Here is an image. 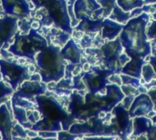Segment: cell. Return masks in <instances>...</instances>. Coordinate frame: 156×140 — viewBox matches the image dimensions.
<instances>
[{
    "label": "cell",
    "instance_id": "cell-1",
    "mask_svg": "<svg viewBox=\"0 0 156 140\" xmlns=\"http://www.w3.org/2000/svg\"><path fill=\"white\" fill-rule=\"evenodd\" d=\"M60 49L59 46L48 45L35 56L36 71L40 75L41 80L46 84L58 82L65 77L66 66Z\"/></svg>",
    "mask_w": 156,
    "mask_h": 140
},
{
    "label": "cell",
    "instance_id": "cell-2",
    "mask_svg": "<svg viewBox=\"0 0 156 140\" xmlns=\"http://www.w3.org/2000/svg\"><path fill=\"white\" fill-rule=\"evenodd\" d=\"M147 18V15L141 14L135 18L131 19L121 34L120 38L122 45L127 47L129 51L144 57L149 55L151 50L145 35Z\"/></svg>",
    "mask_w": 156,
    "mask_h": 140
},
{
    "label": "cell",
    "instance_id": "cell-3",
    "mask_svg": "<svg viewBox=\"0 0 156 140\" xmlns=\"http://www.w3.org/2000/svg\"><path fill=\"white\" fill-rule=\"evenodd\" d=\"M48 45L47 39L36 29L31 28L26 34L17 31L8 47V51L15 56L25 57L31 62H35L36 55Z\"/></svg>",
    "mask_w": 156,
    "mask_h": 140
},
{
    "label": "cell",
    "instance_id": "cell-4",
    "mask_svg": "<svg viewBox=\"0 0 156 140\" xmlns=\"http://www.w3.org/2000/svg\"><path fill=\"white\" fill-rule=\"evenodd\" d=\"M35 103L37 104V108L40 112L41 117L59 121L62 125V128L69 130L70 118L66 110L55 98L46 96L45 94L38 95L35 97Z\"/></svg>",
    "mask_w": 156,
    "mask_h": 140
},
{
    "label": "cell",
    "instance_id": "cell-5",
    "mask_svg": "<svg viewBox=\"0 0 156 140\" xmlns=\"http://www.w3.org/2000/svg\"><path fill=\"white\" fill-rule=\"evenodd\" d=\"M0 72L4 81L8 83L14 90H16L21 83L30 79L31 77V72L27 67L6 58H0Z\"/></svg>",
    "mask_w": 156,
    "mask_h": 140
},
{
    "label": "cell",
    "instance_id": "cell-6",
    "mask_svg": "<svg viewBox=\"0 0 156 140\" xmlns=\"http://www.w3.org/2000/svg\"><path fill=\"white\" fill-rule=\"evenodd\" d=\"M52 23L59 29L71 34V19L66 0H47L43 6Z\"/></svg>",
    "mask_w": 156,
    "mask_h": 140
},
{
    "label": "cell",
    "instance_id": "cell-7",
    "mask_svg": "<svg viewBox=\"0 0 156 140\" xmlns=\"http://www.w3.org/2000/svg\"><path fill=\"white\" fill-rule=\"evenodd\" d=\"M73 12L78 20H96L103 15V9L97 0H76L73 6Z\"/></svg>",
    "mask_w": 156,
    "mask_h": 140
},
{
    "label": "cell",
    "instance_id": "cell-8",
    "mask_svg": "<svg viewBox=\"0 0 156 140\" xmlns=\"http://www.w3.org/2000/svg\"><path fill=\"white\" fill-rule=\"evenodd\" d=\"M18 31V18L12 15L0 16V49L9 47Z\"/></svg>",
    "mask_w": 156,
    "mask_h": 140
},
{
    "label": "cell",
    "instance_id": "cell-9",
    "mask_svg": "<svg viewBox=\"0 0 156 140\" xmlns=\"http://www.w3.org/2000/svg\"><path fill=\"white\" fill-rule=\"evenodd\" d=\"M47 89V84L43 81L27 79L20 84L16 91L14 92L13 95L28 100H33L37 96L45 94Z\"/></svg>",
    "mask_w": 156,
    "mask_h": 140
},
{
    "label": "cell",
    "instance_id": "cell-10",
    "mask_svg": "<svg viewBox=\"0 0 156 140\" xmlns=\"http://www.w3.org/2000/svg\"><path fill=\"white\" fill-rule=\"evenodd\" d=\"M1 5L5 15L18 19L30 16L31 10L27 0H1Z\"/></svg>",
    "mask_w": 156,
    "mask_h": 140
},
{
    "label": "cell",
    "instance_id": "cell-11",
    "mask_svg": "<svg viewBox=\"0 0 156 140\" xmlns=\"http://www.w3.org/2000/svg\"><path fill=\"white\" fill-rule=\"evenodd\" d=\"M10 102L3 103L0 106V132L2 134L3 139H12L11 130L15 125L14 120L11 116Z\"/></svg>",
    "mask_w": 156,
    "mask_h": 140
},
{
    "label": "cell",
    "instance_id": "cell-12",
    "mask_svg": "<svg viewBox=\"0 0 156 140\" xmlns=\"http://www.w3.org/2000/svg\"><path fill=\"white\" fill-rule=\"evenodd\" d=\"M153 108L154 103L149 95L140 94L134 98L130 109V114L132 117H142L150 113Z\"/></svg>",
    "mask_w": 156,
    "mask_h": 140
},
{
    "label": "cell",
    "instance_id": "cell-13",
    "mask_svg": "<svg viewBox=\"0 0 156 140\" xmlns=\"http://www.w3.org/2000/svg\"><path fill=\"white\" fill-rule=\"evenodd\" d=\"M60 53L64 61H69L72 65H79L81 62V50L72 38L66 42L60 49Z\"/></svg>",
    "mask_w": 156,
    "mask_h": 140
},
{
    "label": "cell",
    "instance_id": "cell-14",
    "mask_svg": "<svg viewBox=\"0 0 156 140\" xmlns=\"http://www.w3.org/2000/svg\"><path fill=\"white\" fill-rule=\"evenodd\" d=\"M35 131H56L58 132L62 130V125L59 121L52 120L49 118H47L45 117H42L38 121H37L35 124L32 125L31 128Z\"/></svg>",
    "mask_w": 156,
    "mask_h": 140
},
{
    "label": "cell",
    "instance_id": "cell-15",
    "mask_svg": "<svg viewBox=\"0 0 156 140\" xmlns=\"http://www.w3.org/2000/svg\"><path fill=\"white\" fill-rule=\"evenodd\" d=\"M122 26L112 19H106L102 22V37L104 39L112 40L121 33Z\"/></svg>",
    "mask_w": 156,
    "mask_h": 140
},
{
    "label": "cell",
    "instance_id": "cell-16",
    "mask_svg": "<svg viewBox=\"0 0 156 140\" xmlns=\"http://www.w3.org/2000/svg\"><path fill=\"white\" fill-rule=\"evenodd\" d=\"M13 107V112H14V118L15 119L25 128L30 129L32 127V124L28 121L27 116V110L24 108L12 105Z\"/></svg>",
    "mask_w": 156,
    "mask_h": 140
},
{
    "label": "cell",
    "instance_id": "cell-17",
    "mask_svg": "<svg viewBox=\"0 0 156 140\" xmlns=\"http://www.w3.org/2000/svg\"><path fill=\"white\" fill-rule=\"evenodd\" d=\"M142 67H143L142 60L133 59V61H131L125 65V67L122 69V73L137 78V77H140V76H141Z\"/></svg>",
    "mask_w": 156,
    "mask_h": 140
},
{
    "label": "cell",
    "instance_id": "cell-18",
    "mask_svg": "<svg viewBox=\"0 0 156 140\" xmlns=\"http://www.w3.org/2000/svg\"><path fill=\"white\" fill-rule=\"evenodd\" d=\"M131 17V12H126L124 10H122L121 7H119L117 5H114L112 12L110 15V19L117 22V23H121L122 25H125L128 20Z\"/></svg>",
    "mask_w": 156,
    "mask_h": 140
},
{
    "label": "cell",
    "instance_id": "cell-19",
    "mask_svg": "<svg viewBox=\"0 0 156 140\" xmlns=\"http://www.w3.org/2000/svg\"><path fill=\"white\" fill-rule=\"evenodd\" d=\"M116 4L122 10L131 12L135 8L143 7L144 2V0H116Z\"/></svg>",
    "mask_w": 156,
    "mask_h": 140
},
{
    "label": "cell",
    "instance_id": "cell-20",
    "mask_svg": "<svg viewBox=\"0 0 156 140\" xmlns=\"http://www.w3.org/2000/svg\"><path fill=\"white\" fill-rule=\"evenodd\" d=\"M153 125L152 120L144 117H138L134 119V134H142L145 132Z\"/></svg>",
    "mask_w": 156,
    "mask_h": 140
},
{
    "label": "cell",
    "instance_id": "cell-21",
    "mask_svg": "<svg viewBox=\"0 0 156 140\" xmlns=\"http://www.w3.org/2000/svg\"><path fill=\"white\" fill-rule=\"evenodd\" d=\"M141 76L144 79L145 83H152L153 80H156V72L151 64H145L142 67Z\"/></svg>",
    "mask_w": 156,
    "mask_h": 140
},
{
    "label": "cell",
    "instance_id": "cell-22",
    "mask_svg": "<svg viewBox=\"0 0 156 140\" xmlns=\"http://www.w3.org/2000/svg\"><path fill=\"white\" fill-rule=\"evenodd\" d=\"M11 138H27V130L23 126L20 124H16L13 126V128L11 130Z\"/></svg>",
    "mask_w": 156,
    "mask_h": 140
},
{
    "label": "cell",
    "instance_id": "cell-23",
    "mask_svg": "<svg viewBox=\"0 0 156 140\" xmlns=\"http://www.w3.org/2000/svg\"><path fill=\"white\" fill-rule=\"evenodd\" d=\"M14 92L15 90L10 86H7L5 81L0 80V99L5 97H10L14 94Z\"/></svg>",
    "mask_w": 156,
    "mask_h": 140
},
{
    "label": "cell",
    "instance_id": "cell-24",
    "mask_svg": "<svg viewBox=\"0 0 156 140\" xmlns=\"http://www.w3.org/2000/svg\"><path fill=\"white\" fill-rule=\"evenodd\" d=\"M37 135L42 138H58V132L56 131H37Z\"/></svg>",
    "mask_w": 156,
    "mask_h": 140
},
{
    "label": "cell",
    "instance_id": "cell-25",
    "mask_svg": "<svg viewBox=\"0 0 156 140\" xmlns=\"http://www.w3.org/2000/svg\"><path fill=\"white\" fill-rule=\"evenodd\" d=\"M75 138H76V136H74V134H72L70 132H65L62 130L58 132V139H73Z\"/></svg>",
    "mask_w": 156,
    "mask_h": 140
},
{
    "label": "cell",
    "instance_id": "cell-26",
    "mask_svg": "<svg viewBox=\"0 0 156 140\" xmlns=\"http://www.w3.org/2000/svg\"><path fill=\"white\" fill-rule=\"evenodd\" d=\"M109 80L112 83H113V84H117L118 86H122V77L120 75H117V74L112 75L109 77Z\"/></svg>",
    "mask_w": 156,
    "mask_h": 140
},
{
    "label": "cell",
    "instance_id": "cell-27",
    "mask_svg": "<svg viewBox=\"0 0 156 140\" xmlns=\"http://www.w3.org/2000/svg\"><path fill=\"white\" fill-rule=\"evenodd\" d=\"M148 95L151 97V99H152V101H153V103L154 105V110L156 111V85L149 89Z\"/></svg>",
    "mask_w": 156,
    "mask_h": 140
},
{
    "label": "cell",
    "instance_id": "cell-28",
    "mask_svg": "<svg viewBox=\"0 0 156 140\" xmlns=\"http://www.w3.org/2000/svg\"><path fill=\"white\" fill-rule=\"evenodd\" d=\"M150 61H151V65L154 67V70H155L156 72V57H151V59H150Z\"/></svg>",
    "mask_w": 156,
    "mask_h": 140
},
{
    "label": "cell",
    "instance_id": "cell-29",
    "mask_svg": "<svg viewBox=\"0 0 156 140\" xmlns=\"http://www.w3.org/2000/svg\"><path fill=\"white\" fill-rule=\"evenodd\" d=\"M83 69H84V71H89L90 69V65L89 64V63H85L84 65H83Z\"/></svg>",
    "mask_w": 156,
    "mask_h": 140
},
{
    "label": "cell",
    "instance_id": "cell-30",
    "mask_svg": "<svg viewBox=\"0 0 156 140\" xmlns=\"http://www.w3.org/2000/svg\"><path fill=\"white\" fill-rule=\"evenodd\" d=\"M144 4H155L156 0H144Z\"/></svg>",
    "mask_w": 156,
    "mask_h": 140
},
{
    "label": "cell",
    "instance_id": "cell-31",
    "mask_svg": "<svg viewBox=\"0 0 156 140\" xmlns=\"http://www.w3.org/2000/svg\"><path fill=\"white\" fill-rule=\"evenodd\" d=\"M152 121H153V123L156 124V115H154V116L152 118Z\"/></svg>",
    "mask_w": 156,
    "mask_h": 140
},
{
    "label": "cell",
    "instance_id": "cell-32",
    "mask_svg": "<svg viewBox=\"0 0 156 140\" xmlns=\"http://www.w3.org/2000/svg\"><path fill=\"white\" fill-rule=\"evenodd\" d=\"M2 78H3V77H2V74H1V72H0V80H2Z\"/></svg>",
    "mask_w": 156,
    "mask_h": 140
},
{
    "label": "cell",
    "instance_id": "cell-33",
    "mask_svg": "<svg viewBox=\"0 0 156 140\" xmlns=\"http://www.w3.org/2000/svg\"><path fill=\"white\" fill-rule=\"evenodd\" d=\"M1 138H3V137H2V134H1V132H0V139Z\"/></svg>",
    "mask_w": 156,
    "mask_h": 140
},
{
    "label": "cell",
    "instance_id": "cell-34",
    "mask_svg": "<svg viewBox=\"0 0 156 140\" xmlns=\"http://www.w3.org/2000/svg\"><path fill=\"white\" fill-rule=\"evenodd\" d=\"M0 58H1V53H0Z\"/></svg>",
    "mask_w": 156,
    "mask_h": 140
}]
</instances>
